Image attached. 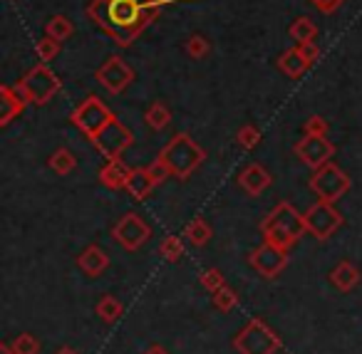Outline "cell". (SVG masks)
<instances>
[{"mask_svg":"<svg viewBox=\"0 0 362 354\" xmlns=\"http://www.w3.org/2000/svg\"><path fill=\"white\" fill-rule=\"evenodd\" d=\"M161 0H90L87 16L119 47H129L161 11Z\"/></svg>","mask_w":362,"mask_h":354,"instance_id":"cell-1","label":"cell"},{"mask_svg":"<svg viewBox=\"0 0 362 354\" xmlns=\"http://www.w3.org/2000/svg\"><path fill=\"white\" fill-rule=\"evenodd\" d=\"M303 233H308L305 216L298 213L288 201H281L261 223L263 240L278 245L281 250H291L303 238Z\"/></svg>","mask_w":362,"mask_h":354,"instance_id":"cell-2","label":"cell"},{"mask_svg":"<svg viewBox=\"0 0 362 354\" xmlns=\"http://www.w3.org/2000/svg\"><path fill=\"white\" fill-rule=\"evenodd\" d=\"M159 156H161V161L169 166L171 176L184 181L204 164L206 151H204L189 134H176V136H171L169 144L161 149Z\"/></svg>","mask_w":362,"mask_h":354,"instance_id":"cell-3","label":"cell"},{"mask_svg":"<svg viewBox=\"0 0 362 354\" xmlns=\"http://www.w3.org/2000/svg\"><path fill=\"white\" fill-rule=\"evenodd\" d=\"M16 90L23 95V100L28 105L42 107L60 92V80L55 77V72L45 65H35L33 70H28V75L16 85Z\"/></svg>","mask_w":362,"mask_h":354,"instance_id":"cell-4","label":"cell"},{"mask_svg":"<svg viewBox=\"0 0 362 354\" xmlns=\"http://www.w3.org/2000/svg\"><path fill=\"white\" fill-rule=\"evenodd\" d=\"M233 349L238 354H276L281 349V339L273 334V329L263 319L253 317L233 337Z\"/></svg>","mask_w":362,"mask_h":354,"instance_id":"cell-5","label":"cell"},{"mask_svg":"<svg viewBox=\"0 0 362 354\" xmlns=\"http://www.w3.org/2000/svg\"><path fill=\"white\" fill-rule=\"evenodd\" d=\"M308 186H310V191L317 196V201L337 203V201L350 191V176H347L340 166H335L330 161V164L320 166V169L313 174V179Z\"/></svg>","mask_w":362,"mask_h":354,"instance_id":"cell-6","label":"cell"},{"mask_svg":"<svg viewBox=\"0 0 362 354\" xmlns=\"http://www.w3.org/2000/svg\"><path fill=\"white\" fill-rule=\"evenodd\" d=\"M112 119H115V114H112L97 97H87V100L75 110V114H72V124H75L87 139H95Z\"/></svg>","mask_w":362,"mask_h":354,"instance_id":"cell-7","label":"cell"},{"mask_svg":"<svg viewBox=\"0 0 362 354\" xmlns=\"http://www.w3.org/2000/svg\"><path fill=\"white\" fill-rule=\"evenodd\" d=\"M112 238H115V243H119L124 250L134 253V250H139L141 245L151 238V228L141 216L127 213L115 223V228H112Z\"/></svg>","mask_w":362,"mask_h":354,"instance_id":"cell-8","label":"cell"},{"mask_svg":"<svg viewBox=\"0 0 362 354\" xmlns=\"http://www.w3.org/2000/svg\"><path fill=\"white\" fill-rule=\"evenodd\" d=\"M303 216H305L308 233H313L317 240H327L342 225L340 211H337L332 203H325V201H317V203H313Z\"/></svg>","mask_w":362,"mask_h":354,"instance_id":"cell-9","label":"cell"},{"mask_svg":"<svg viewBox=\"0 0 362 354\" xmlns=\"http://www.w3.org/2000/svg\"><path fill=\"white\" fill-rule=\"evenodd\" d=\"M92 144L97 146V151H100L107 161L122 159V154L132 146V131L127 129L119 119H112L110 124L92 139Z\"/></svg>","mask_w":362,"mask_h":354,"instance_id":"cell-10","label":"cell"},{"mask_svg":"<svg viewBox=\"0 0 362 354\" xmlns=\"http://www.w3.org/2000/svg\"><path fill=\"white\" fill-rule=\"evenodd\" d=\"M293 151L298 154V159L308 166V169L317 171L320 166L330 164L335 146L332 141H327V136H315V134H303V139L293 146Z\"/></svg>","mask_w":362,"mask_h":354,"instance_id":"cell-11","label":"cell"},{"mask_svg":"<svg viewBox=\"0 0 362 354\" xmlns=\"http://www.w3.org/2000/svg\"><path fill=\"white\" fill-rule=\"evenodd\" d=\"M95 77L110 95H122L134 82V70L122 57L115 55V57H107V62L97 70Z\"/></svg>","mask_w":362,"mask_h":354,"instance_id":"cell-12","label":"cell"},{"mask_svg":"<svg viewBox=\"0 0 362 354\" xmlns=\"http://www.w3.org/2000/svg\"><path fill=\"white\" fill-rule=\"evenodd\" d=\"M248 263H251V268L256 270L258 275H263V278H268V280L278 278L288 265V250H281L278 245L263 240V245H258L251 253Z\"/></svg>","mask_w":362,"mask_h":354,"instance_id":"cell-13","label":"cell"},{"mask_svg":"<svg viewBox=\"0 0 362 354\" xmlns=\"http://www.w3.org/2000/svg\"><path fill=\"white\" fill-rule=\"evenodd\" d=\"M25 107H28V102L23 100V95L16 90V85L0 87V124L8 126L16 117L23 114Z\"/></svg>","mask_w":362,"mask_h":354,"instance_id":"cell-14","label":"cell"},{"mask_svg":"<svg viewBox=\"0 0 362 354\" xmlns=\"http://www.w3.org/2000/svg\"><path fill=\"white\" fill-rule=\"evenodd\" d=\"M271 184H273V176L268 174L261 164H248L246 169L238 174V186H241L248 196H261Z\"/></svg>","mask_w":362,"mask_h":354,"instance_id":"cell-15","label":"cell"},{"mask_svg":"<svg viewBox=\"0 0 362 354\" xmlns=\"http://www.w3.org/2000/svg\"><path fill=\"white\" fill-rule=\"evenodd\" d=\"M107 265H110V258H107V253L100 245H87L80 253V258H77V268H80L87 278H100L107 270Z\"/></svg>","mask_w":362,"mask_h":354,"instance_id":"cell-16","label":"cell"},{"mask_svg":"<svg viewBox=\"0 0 362 354\" xmlns=\"http://www.w3.org/2000/svg\"><path fill=\"white\" fill-rule=\"evenodd\" d=\"M132 176V169L124 164L122 159H110L105 166L100 169V184L107 186L112 191H119V189H127V181Z\"/></svg>","mask_w":362,"mask_h":354,"instance_id":"cell-17","label":"cell"},{"mask_svg":"<svg viewBox=\"0 0 362 354\" xmlns=\"http://www.w3.org/2000/svg\"><path fill=\"white\" fill-rule=\"evenodd\" d=\"M156 186H159V181L154 179L149 166H144V169H132V176H129V181H127V191H129V196L136 201L146 199Z\"/></svg>","mask_w":362,"mask_h":354,"instance_id":"cell-18","label":"cell"},{"mask_svg":"<svg viewBox=\"0 0 362 354\" xmlns=\"http://www.w3.org/2000/svg\"><path fill=\"white\" fill-rule=\"evenodd\" d=\"M276 65H278V70H281L283 75L291 77V80H298V77H303L308 67H310V65H308V60H305V55H303V50L298 45L283 52V55L278 57Z\"/></svg>","mask_w":362,"mask_h":354,"instance_id":"cell-19","label":"cell"},{"mask_svg":"<svg viewBox=\"0 0 362 354\" xmlns=\"http://www.w3.org/2000/svg\"><path fill=\"white\" fill-rule=\"evenodd\" d=\"M330 283L335 285L340 293H350V290H355L357 283H360V270H357L350 260H342V263H337L335 268H332Z\"/></svg>","mask_w":362,"mask_h":354,"instance_id":"cell-20","label":"cell"},{"mask_svg":"<svg viewBox=\"0 0 362 354\" xmlns=\"http://www.w3.org/2000/svg\"><path fill=\"white\" fill-rule=\"evenodd\" d=\"M288 35L291 40H296V45H310V42H317V25L310 18H298L288 28Z\"/></svg>","mask_w":362,"mask_h":354,"instance_id":"cell-21","label":"cell"},{"mask_svg":"<svg viewBox=\"0 0 362 354\" xmlns=\"http://www.w3.org/2000/svg\"><path fill=\"white\" fill-rule=\"evenodd\" d=\"M144 122L151 126L154 131H164L171 124V112L164 102H151L144 112Z\"/></svg>","mask_w":362,"mask_h":354,"instance_id":"cell-22","label":"cell"},{"mask_svg":"<svg viewBox=\"0 0 362 354\" xmlns=\"http://www.w3.org/2000/svg\"><path fill=\"white\" fill-rule=\"evenodd\" d=\"M184 238H187L194 248H204V245L211 240V225L204 218H194L192 223L184 228Z\"/></svg>","mask_w":362,"mask_h":354,"instance_id":"cell-23","label":"cell"},{"mask_svg":"<svg viewBox=\"0 0 362 354\" xmlns=\"http://www.w3.org/2000/svg\"><path fill=\"white\" fill-rule=\"evenodd\" d=\"M47 166H50L55 174H60V176H67V174H72L75 171V166H77V159H75V154H72L70 149H57L55 154L47 159Z\"/></svg>","mask_w":362,"mask_h":354,"instance_id":"cell-24","label":"cell"},{"mask_svg":"<svg viewBox=\"0 0 362 354\" xmlns=\"http://www.w3.org/2000/svg\"><path fill=\"white\" fill-rule=\"evenodd\" d=\"M72 33H75V25H72L65 16L50 18V20H47V25H45V35L52 37V40H60V42H65Z\"/></svg>","mask_w":362,"mask_h":354,"instance_id":"cell-25","label":"cell"},{"mask_svg":"<svg viewBox=\"0 0 362 354\" xmlns=\"http://www.w3.org/2000/svg\"><path fill=\"white\" fill-rule=\"evenodd\" d=\"M95 312H97V317H100L102 322H115V319L122 314V302L115 297V295H105V297L97 302Z\"/></svg>","mask_w":362,"mask_h":354,"instance_id":"cell-26","label":"cell"},{"mask_svg":"<svg viewBox=\"0 0 362 354\" xmlns=\"http://www.w3.org/2000/svg\"><path fill=\"white\" fill-rule=\"evenodd\" d=\"M159 253H161V258H166L169 263H176V260L184 255V243H181L179 235H166L159 245Z\"/></svg>","mask_w":362,"mask_h":354,"instance_id":"cell-27","label":"cell"},{"mask_svg":"<svg viewBox=\"0 0 362 354\" xmlns=\"http://www.w3.org/2000/svg\"><path fill=\"white\" fill-rule=\"evenodd\" d=\"M236 144L241 146V149H246V151L256 149V146L261 144V131H258L253 124L241 126V129L236 131Z\"/></svg>","mask_w":362,"mask_h":354,"instance_id":"cell-28","label":"cell"},{"mask_svg":"<svg viewBox=\"0 0 362 354\" xmlns=\"http://www.w3.org/2000/svg\"><path fill=\"white\" fill-rule=\"evenodd\" d=\"M209 52H211V42L206 40L204 35H192L187 42V55L192 57V60H204V57H209Z\"/></svg>","mask_w":362,"mask_h":354,"instance_id":"cell-29","label":"cell"},{"mask_svg":"<svg viewBox=\"0 0 362 354\" xmlns=\"http://www.w3.org/2000/svg\"><path fill=\"white\" fill-rule=\"evenodd\" d=\"M238 297L236 293H233L228 285H223V288H218L216 293H214V307L221 309V312H231L233 307H236Z\"/></svg>","mask_w":362,"mask_h":354,"instance_id":"cell-30","label":"cell"},{"mask_svg":"<svg viewBox=\"0 0 362 354\" xmlns=\"http://www.w3.org/2000/svg\"><path fill=\"white\" fill-rule=\"evenodd\" d=\"M60 47H62L60 40H52V37L45 35L42 40H37L35 52H37V57H40V62H50L60 55Z\"/></svg>","mask_w":362,"mask_h":354,"instance_id":"cell-31","label":"cell"},{"mask_svg":"<svg viewBox=\"0 0 362 354\" xmlns=\"http://www.w3.org/2000/svg\"><path fill=\"white\" fill-rule=\"evenodd\" d=\"M11 352L13 354H37L40 352V342H37L33 334H21V337H16V342L11 344Z\"/></svg>","mask_w":362,"mask_h":354,"instance_id":"cell-32","label":"cell"},{"mask_svg":"<svg viewBox=\"0 0 362 354\" xmlns=\"http://www.w3.org/2000/svg\"><path fill=\"white\" fill-rule=\"evenodd\" d=\"M202 285L209 290V293H216L218 288H223V275H221V270H216V268H209V270H204L202 273Z\"/></svg>","mask_w":362,"mask_h":354,"instance_id":"cell-33","label":"cell"},{"mask_svg":"<svg viewBox=\"0 0 362 354\" xmlns=\"http://www.w3.org/2000/svg\"><path fill=\"white\" fill-rule=\"evenodd\" d=\"M327 129H330V124H327V119H322V117H310V119L305 122V126H303V134L327 136Z\"/></svg>","mask_w":362,"mask_h":354,"instance_id":"cell-34","label":"cell"},{"mask_svg":"<svg viewBox=\"0 0 362 354\" xmlns=\"http://www.w3.org/2000/svg\"><path fill=\"white\" fill-rule=\"evenodd\" d=\"M310 3H313V6H315L320 13H335L337 8H340L342 3H345V0H310Z\"/></svg>","mask_w":362,"mask_h":354,"instance_id":"cell-35","label":"cell"},{"mask_svg":"<svg viewBox=\"0 0 362 354\" xmlns=\"http://www.w3.org/2000/svg\"><path fill=\"white\" fill-rule=\"evenodd\" d=\"M303 50V55H305L308 65H313V62L320 57V47H317V42H310V45H298Z\"/></svg>","mask_w":362,"mask_h":354,"instance_id":"cell-36","label":"cell"},{"mask_svg":"<svg viewBox=\"0 0 362 354\" xmlns=\"http://www.w3.org/2000/svg\"><path fill=\"white\" fill-rule=\"evenodd\" d=\"M144 354H169V352H166V349L164 347H159V344H151V347L149 349H146V352Z\"/></svg>","mask_w":362,"mask_h":354,"instance_id":"cell-37","label":"cell"},{"mask_svg":"<svg viewBox=\"0 0 362 354\" xmlns=\"http://www.w3.org/2000/svg\"><path fill=\"white\" fill-rule=\"evenodd\" d=\"M55 354H77V352H75V349H72V347H60Z\"/></svg>","mask_w":362,"mask_h":354,"instance_id":"cell-38","label":"cell"}]
</instances>
